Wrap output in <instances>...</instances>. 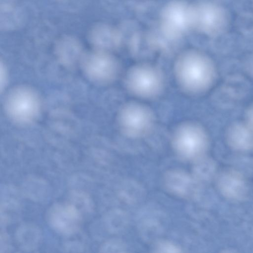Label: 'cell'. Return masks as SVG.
<instances>
[{"mask_svg": "<svg viewBox=\"0 0 253 253\" xmlns=\"http://www.w3.org/2000/svg\"><path fill=\"white\" fill-rule=\"evenodd\" d=\"M174 70L180 87L186 92L194 94L209 89L216 76L212 61L203 53L193 50L186 51L178 58Z\"/></svg>", "mask_w": 253, "mask_h": 253, "instance_id": "1", "label": "cell"}, {"mask_svg": "<svg viewBox=\"0 0 253 253\" xmlns=\"http://www.w3.org/2000/svg\"><path fill=\"white\" fill-rule=\"evenodd\" d=\"M163 75L156 67L140 64L130 69L126 77V84L129 91L143 98L158 95L164 86Z\"/></svg>", "mask_w": 253, "mask_h": 253, "instance_id": "2", "label": "cell"}, {"mask_svg": "<svg viewBox=\"0 0 253 253\" xmlns=\"http://www.w3.org/2000/svg\"><path fill=\"white\" fill-rule=\"evenodd\" d=\"M172 143L176 152L181 157L193 160L198 158L205 152L208 146V137L201 126L186 123L176 129Z\"/></svg>", "mask_w": 253, "mask_h": 253, "instance_id": "3", "label": "cell"}, {"mask_svg": "<svg viewBox=\"0 0 253 253\" xmlns=\"http://www.w3.org/2000/svg\"><path fill=\"white\" fill-rule=\"evenodd\" d=\"M192 27V5L179 0L173 1L163 9L161 17V31L169 41L179 39Z\"/></svg>", "mask_w": 253, "mask_h": 253, "instance_id": "4", "label": "cell"}, {"mask_svg": "<svg viewBox=\"0 0 253 253\" xmlns=\"http://www.w3.org/2000/svg\"><path fill=\"white\" fill-rule=\"evenodd\" d=\"M5 108L12 120L20 124H28L34 121L39 114L40 99L31 89L19 87L8 94Z\"/></svg>", "mask_w": 253, "mask_h": 253, "instance_id": "5", "label": "cell"}, {"mask_svg": "<svg viewBox=\"0 0 253 253\" xmlns=\"http://www.w3.org/2000/svg\"><path fill=\"white\" fill-rule=\"evenodd\" d=\"M118 118L122 131L126 136L133 138L147 135L154 123V116L151 109L137 103L125 105L121 109Z\"/></svg>", "mask_w": 253, "mask_h": 253, "instance_id": "6", "label": "cell"}, {"mask_svg": "<svg viewBox=\"0 0 253 253\" xmlns=\"http://www.w3.org/2000/svg\"><path fill=\"white\" fill-rule=\"evenodd\" d=\"M84 68L87 76L101 83L113 81L119 71L117 59L106 51H95L88 54L84 61Z\"/></svg>", "mask_w": 253, "mask_h": 253, "instance_id": "7", "label": "cell"}, {"mask_svg": "<svg viewBox=\"0 0 253 253\" xmlns=\"http://www.w3.org/2000/svg\"><path fill=\"white\" fill-rule=\"evenodd\" d=\"M224 15L217 6L203 2L192 5V27L207 34L218 32L223 26Z\"/></svg>", "mask_w": 253, "mask_h": 253, "instance_id": "8", "label": "cell"}, {"mask_svg": "<svg viewBox=\"0 0 253 253\" xmlns=\"http://www.w3.org/2000/svg\"><path fill=\"white\" fill-rule=\"evenodd\" d=\"M80 214L74 205L69 204H58L50 210L48 219L52 227L63 234H71L78 229Z\"/></svg>", "mask_w": 253, "mask_h": 253, "instance_id": "9", "label": "cell"}, {"mask_svg": "<svg viewBox=\"0 0 253 253\" xmlns=\"http://www.w3.org/2000/svg\"><path fill=\"white\" fill-rule=\"evenodd\" d=\"M164 181L169 191L182 198L191 197L196 190L194 180L182 171H169L165 175Z\"/></svg>", "mask_w": 253, "mask_h": 253, "instance_id": "10", "label": "cell"}, {"mask_svg": "<svg viewBox=\"0 0 253 253\" xmlns=\"http://www.w3.org/2000/svg\"><path fill=\"white\" fill-rule=\"evenodd\" d=\"M89 38L95 46L104 51L116 47L121 42L119 32L113 27L104 24L96 25L92 28Z\"/></svg>", "mask_w": 253, "mask_h": 253, "instance_id": "11", "label": "cell"}, {"mask_svg": "<svg viewBox=\"0 0 253 253\" xmlns=\"http://www.w3.org/2000/svg\"><path fill=\"white\" fill-rule=\"evenodd\" d=\"M227 139L233 148L248 150L253 148V128L247 123H236L227 131Z\"/></svg>", "mask_w": 253, "mask_h": 253, "instance_id": "12", "label": "cell"}, {"mask_svg": "<svg viewBox=\"0 0 253 253\" xmlns=\"http://www.w3.org/2000/svg\"><path fill=\"white\" fill-rule=\"evenodd\" d=\"M57 55L63 63L70 65L80 57L82 47L79 41L71 36L60 38L56 44Z\"/></svg>", "mask_w": 253, "mask_h": 253, "instance_id": "13", "label": "cell"}, {"mask_svg": "<svg viewBox=\"0 0 253 253\" xmlns=\"http://www.w3.org/2000/svg\"><path fill=\"white\" fill-rule=\"evenodd\" d=\"M22 15L14 6L0 8V28L12 30L18 27L22 22Z\"/></svg>", "mask_w": 253, "mask_h": 253, "instance_id": "14", "label": "cell"}, {"mask_svg": "<svg viewBox=\"0 0 253 253\" xmlns=\"http://www.w3.org/2000/svg\"><path fill=\"white\" fill-rule=\"evenodd\" d=\"M221 182L222 189L230 197L239 198L244 192L243 182L236 174H227L223 177Z\"/></svg>", "mask_w": 253, "mask_h": 253, "instance_id": "15", "label": "cell"}, {"mask_svg": "<svg viewBox=\"0 0 253 253\" xmlns=\"http://www.w3.org/2000/svg\"><path fill=\"white\" fill-rule=\"evenodd\" d=\"M156 252L159 253H180L181 249L170 242L163 241L159 243L156 247Z\"/></svg>", "mask_w": 253, "mask_h": 253, "instance_id": "16", "label": "cell"}, {"mask_svg": "<svg viewBox=\"0 0 253 253\" xmlns=\"http://www.w3.org/2000/svg\"><path fill=\"white\" fill-rule=\"evenodd\" d=\"M125 247L122 243L117 241H111L104 244L101 250L102 252H124Z\"/></svg>", "mask_w": 253, "mask_h": 253, "instance_id": "17", "label": "cell"}, {"mask_svg": "<svg viewBox=\"0 0 253 253\" xmlns=\"http://www.w3.org/2000/svg\"><path fill=\"white\" fill-rule=\"evenodd\" d=\"M244 66L248 73L253 77V55L246 60Z\"/></svg>", "mask_w": 253, "mask_h": 253, "instance_id": "18", "label": "cell"}, {"mask_svg": "<svg viewBox=\"0 0 253 253\" xmlns=\"http://www.w3.org/2000/svg\"><path fill=\"white\" fill-rule=\"evenodd\" d=\"M0 88L1 90L4 87L5 84L6 83L7 75L4 66H3L2 63L0 64Z\"/></svg>", "mask_w": 253, "mask_h": 253, "instance_id": "19", "label": "cell"}, {"mask_svg": "<svg viewBox=\"0 0 253 253\" xmlns=\"http://www.w3.org/2000/svg\"><path fill=\"white\" fill-rule=\"evenodd\" d=\"M246 115L247 123L253 128V105L247 109Z\"/></svg>", "mask_w": 253, "mask_h": 253, "instance_id": "20", "label": "cell"}, {"mask_svg": "<svg viewBox=\"0 0 253 253\" xmlns=\"http://www.w3.org/2000/svg\"><path fill=\"white\" fill-rule=\"evenodd\" d=\"M14 0H0V8L14 6Z\"/></svg>", "mask_w": 253, "mask_h": 253, "instance_id": "21", "label": "cell"}]
</instances>
